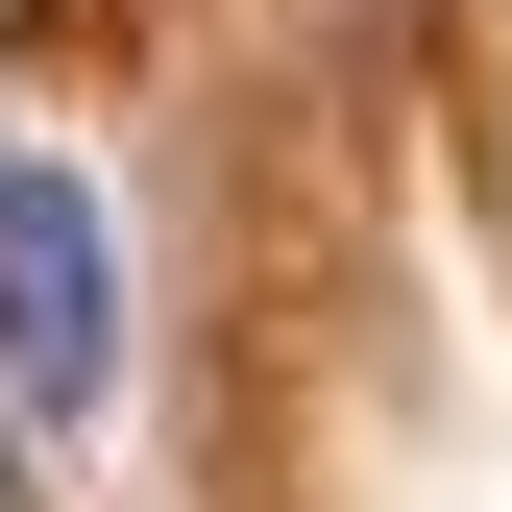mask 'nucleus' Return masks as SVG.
I'll return each mask as SVG.
<instances>
[{"mask_svg": "<svg viewBox=\"0 0 512 512\" xmlns=\"http://www.w3.org/2000/svg\"><path fill=\"white\" fill-rule=\"evenodd\" d=\"M122 391V244H98V171L74 147H0V415L74 439Z\"/></svg>", "mask_w": 512, "mask_h": 512, "instance_id": "1", "label": "nucleus"}]
</instances>
